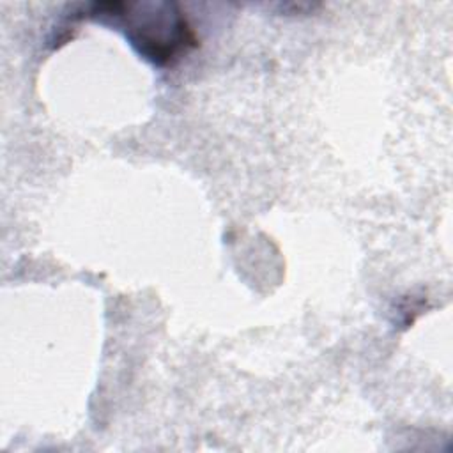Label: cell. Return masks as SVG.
Segmentation results:
<instances>
[{
  "label": "cell",
  "instance_id": "cell-1",
  "mask_svg": "<svg viewBox=\"0 0 453 453\" xmlns=\"http://www.w3.org/2000/svg\"><path fill=\"white\" fill-rule=\"evenodd\" d=\"M90 16L120 19L131 44L159 65L172 64L196 46V37L175 4L104 2L94 4Z\"/></svg>",
  "mask_w": 453,
  "mask_h": 453
}]
</instances>
